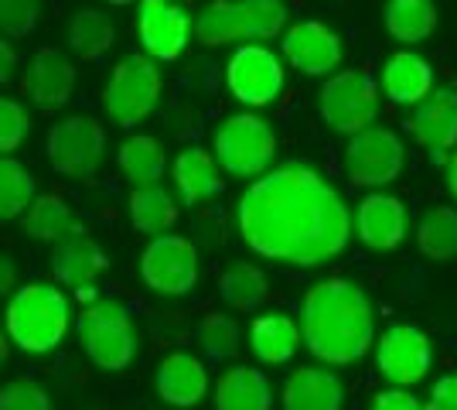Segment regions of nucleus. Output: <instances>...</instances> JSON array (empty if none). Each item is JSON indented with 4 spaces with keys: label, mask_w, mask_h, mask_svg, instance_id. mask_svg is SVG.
I'll return each mask as SVG.
<instances>
[{
    "label": "nucleus",
    "mask_w": 457,
    "mask_h": 410,
    "mask_svg": "<svg viewBox=\"0 0 457 410\" xmlns=\"http://www.w3.org/2000/svg\"><path fill=\"white\" fill-rule=\"evenodd\" d=\"M79 342L96 370L120 372L134 363L137 335L130 308L116 297H96L79 314Z\"/></svg>",
    "instance_id": "obj_4"
},
{
    "label": "nucleus",
    "mask_w": 457,
    "mask_h": 410,
    "mask_svg": "<svg viewBox=\"0 0 457 410\" xmlns=\"http://www.w3.org/2000/svg\"><path fill=\"white\" fill-rule=\"evenodd\" d=\"M427 410H457V372H447L434 383Z\"/></svg>",
    "instance_id": "obj_39"
},
{
    "label": "nucleus",
    "mask_w": 457,
    "mask_h": 410,
    "mask_svg": "<svg viewBox=\"0 0 457 410\" xmlns=\"http://www.w3.org/2000/svg\"><path fill=\"white\" fill-rule=\"evenodd\" d=\"M382 89L400 106H417L420 99L434 89V69H430V62L413 52H396L382 65Z\"/></svg>",
    "instance_id": "obj_21"
},
{
    "label": "nucleus",
    "mask_w": 457,
    "mask_h": 410,
    "mask_svg": "<svg viewBox=\"0 0 457 410\" xmlns=\"http://www.w3.org/2000/svg\"><path fill=\"white\" fill-rule=\"evenodd\" d=\"M14 69H18V52H14L7 41H0V86H7V82H11Z\"/></svg>",
    "instance_id": "obj_41"
},
{
    "label": "nucleus",
    "mask_w": 457,
    "mask_h": 410,
    "mask_svg": "<svg viewBox=\"0 0 457 410\" xmlns=\"http://www.w3.org/2000/svg\"><path fill=\"white\" fill-rule=\"evenodd\" d=\"M297 329L314 359L328 366H352L376 342L372 301L345 277L321 280L304 294Z\"/></svg>",
    "instance_id": "obj_2"
},
{
    "label": "nucleus",
    "mask_w": 457,
    "mask_h": 410,
    "mask_svg": "<svg viewBox=\"0 0 457 410\" xmlns=\"http://www.w3.org/2000/svg\"><path fill=\"white\" fill-rule=\"evenodd\" d=\"M41 0H0V31L7 38H24L35 31Z\"/></svg>",
    "instance_id": "obj_36"
},
{
    "label": "nucleus",
    "mask_w": 457,
    "mask_h": 410,
    "mask_svg": "<svg viewBox=\"0 0 457 410\" xmlns=\"http://www.w3.org/2000/svg\"><path fill=\"white\" fill-rule=\"evenodd\" d=\"M219 297L236 312H253L267 301V273L256 264H232L219 277Z\"/></svg>",
    "instance_id": "obj_29"
},
{
    "label": "nucleus",
    "mask_w": 457,
    "mask_h": 410,
    "mask_svg": "<svg viewBox=\"0 0 457 410\" xmlns=\"http://www.w3.org/2000/svg\"><path fill=\"white\" fill-rule=\"evenodd\" d=\"M21 226L31 239H41V243H58L62 236L76 226V215H72V205L62 196H41L31 198V205L21 215Z\"/></svg>",
    "instance_id": "obj_27"
},
{
    "label": "nucleus",
    "mask_w": 457,
    "mask_h": 410,
    "mask_svg": "<svg viewBox=\"0 0 457 410\" xmlns=\"http://www.w3.org/2000/svg\"><path fill=\"white\" fill-rule=\"evenodd\" d=\"M113 7H127V4H134V0H110Z\"/></svg>",
    "instance_id": "obj_45"
},
{
    "label": "nucleus",
    "mask_w": 457,
    "mask_h": 410,
    "mask_svg": "<svg viewBox=\"0 0 457 410\" xmlns=\"http://www.w3.org/2000/svg\"><path fill=\"white\" fill-rule=\"evenodd\" d=\"M157 393L171 407H195L209 393V370L188 352H171L157 370Z\"/></svg>",
    "instance_id": "obj_19"
},
{
    "label": "nucleus",
    "mask_w": 457,
    "mask_h": 410,
    "mask_svg": "<svg viewBox=\"0 0 457 410\" xmlns=\"http://www.w3.org/2000/svg\"><path fill=\"white\" fill-rule=\"evenodd\" d=\"M14 284H18V271H14V264H11L7 256H0V297H7V294L14 291Z\"/></svg>",
    "instance_id": "obj_42"
},
{
    "label": "nucleus",
    "mask_w": 457,
    "mask_h": 410,
    "mask_svg": "<svg viewBox=\"0 0 457 410\" xmlns=\"http://www.w3.org/2000/svg\"><path fill=\"white\" fill-rule=\"evenodd\" d=\"M106 264L110 260L99 250V243L79 222L58 239L55 254H52V273H55V280L65 284V288H76V291L96 288V280L103 277Z\"/></svg>",
    "instance_id": "obj_16"
},
{
    "label": "nucleus",
    "mask_w": 457,
    "mask_h": 410,
    "mask_svg": "<svg viewBox=\"0 0 457 410\" xmlns=\"http://www.w3.org/2000/svg\"><path fill=\"white\" fill-rule=\"evenodd\" d=\"M342 380L328 370H294L280 393L284 410H342Z\"/></svg>",
    "instance_id": "obj_20"
},
{
    "label": "nucleus",
    "mask_w": 457,
    "mask_h": 410,
    "mask_svg": "<svg viewBox=\"0 0 457 410\" xmlns=\"http://www.w3.org/2000/svg\"><path fill=\"white\" fill-rule=\"evenodd\" d=\"M382 21H386V31L396 41H427L437 28V7L434 0H389L386 11H382Z\"/></svg>",
    "instance_id": "obj_26"
},
{
    "label": "nucleus",
    "mask_w": 457,
    "mask_h": 410,
    "mask_svg": "<svg viewBox=\"0 0 457 410\" xmlns=\"http://www.w3.org/2000/svg\"><path fill=\"white\" fill-rule=\"evenodd\" d=\"M406 164L403 140L386 127H365L359 134L348 137L345 147V172L348 181L359 188H379L389 185L393 178H400Z\"/></svg>",
    "instance_id": "obj_8"
},
{
    "label": "nucleus",
    "mask_w": 457,
    "mask_h": 410,
    "mask_svg": "<svg viewBox=\"0 0 457 410\" xmlns=\"http://www.w3.org/2000/svg\"><path fill=\"white\" fill-rule=\"evenodd\" d=\"M4 332L18 349L31 356L52 352L69 332V301L55 284H24L11 294Z\"/></svg>",
    "instance_id": "obj_3"
},
{
    "label": "nucleus",
    "mask_w": 457,
    "mask_h": 410,
    "mask_svg": "<svg viewBox=\"0 0 457 410\" xmlns=\"http://www.w3.org/2000/svg\"><path fill=\"white\" fill-rule=\"evenodd\" d=\"M321 117L335 134H359L379 117V89L365 72H335L321 86Z\"/></svg>",
    "instance_id": "obj_7"
},
{
    "label": "nucleus",
    "mask_w": 457,
    "mask_h": 410,
    "mask_svg": "<svg viewBox=\"0 0 457 410\" xmlns=\"http://www.w3.org/2000/svg\"><path fill=\"white\" fill-rule=\"evenodd\" d=\"M137 38L151 59L174 62L188 48L191 18L178 0H140L137 11Z\"/></svg>",
    "instance_id": "obj_13"
},
{
    "label": "nucleus",
    "mask_w": 457,
    "mask_h": 410,
    "mask_svg": "<svg viewBox=\"0 0 457 410\" xmlns=\"http://www.w3.org/2000/svg\"><path fill=\"white\" fill-rule=\"evenodd\" d=\"M228 93L246 106H267L284 89V65L263 45H243L226 65Z\"/></svg>",
    "instance_id": "obj_11"
},
{
    "label": "nucleus",
    "mask_w": 457,
    "mask_h": 410,
    "mask_svg": "<svg viewBox=\"0 0 457 410\" xmlns=\"http://www.w3.org/2000/svg\"><path fill=\"white\" fill-rule=\"evenodd\" d=\"M239 233L253 254L318 267L338 256L352 236V215L342 196L307 164H280L256 178L239 198Z\"/></svg>",
    "instance_id": "obj_1"
},
{
    "label": "nucleus",
    "mask_w": 457,
    "mask_h": 410,
    "mask_svg": "<svg viewBox=\"0 0 457 410\" xmlns=\"http://www.w3.org/2000/svg\"><path fill=\"white\" fill-rule=\"evenodd\" d=\"M447 188H451V196L457 198V151L447 157Z\"/></svg>",
    "instance_id": "obj_43"
},
{
    "label": "nucleus",
    "mask_w": 457,
    "mask_h": 410,
    "mask_svg": "<svg viewBox=\"0 0 457 410\" xmlns=\"http://www.w3.org/2000/svg\"><path fill=\"white\" fill-rule=\"evenodd\" d=\"M195 35L202 45L219 48V45H232V41L246 38V24H243V7L239 0H212L209 7L198 14Z\"/></svg>",
    "instance_id": "obj_31"
},
{
    "label": "nucleus",
    "mask_w": 457,
    "mask_h": 410,
    "mask_svg": "<svg viewBox=\"0 0 457 410\" xmlns=\"http://www.w3.org/2000/svg\"><path fill=\"white\" fill-rule=\"evenodd\" d=\"M130 222L140 233L161 236L178 222V209L164 188L144 185V188H134V196H130Z\"/></svg>",
    "instance_id": "obj_32"
},
{
    "label": "nucleus",
    "mask_w": 457,
    "mask_h": 410,
    "mask_svg": "<svg viewBox=\"0 0 457 410\" xmlns=\"http://www.w3.org/2000/svg\"><path fill=\"white\" fill-rule=\"evenodd\" d=\"M284 55L304 76H328L342 62V41L321 21H301L284 35Z\"/></svg>",
    "instance_id": "obj_15"
},
{
    "label": "nucleus",
    "mask_w": 457,
    "mask_h": 410,
    "mask_svg": "<svg viewBox=\"0 0 457 410\" xmlns=\"http://www.w3.org/2000/svg\"><path fill=\"white\" fill-rule=\"evenodd\" d=\"M28 137V110L18 99H0V155L18 151Z\"/></svg>",
    "instance_id": "obj_37"
},
{
    "label": "nucleus",
    "mask_w": 457,
    "mask_h": 410,
    "mask_svg": "<svg viewBox=\"0 0 457 410\" xmlns=\"http://www.w3.org/2000/svg\"><path fill=\"white\" fill-rule=\"evenodd\" d=\"M198 346L205 349V356H209L212 363H226L243 346L239 325L232 318H226V314H209L198 325Z\"/></svg>",
    "instance_id": "obj_34"
},
{
    "label": "nucleus",
    "mask_w": 457,
    "mask_h": 410,
    "mask_svg": "<svg viewBox=\"0 0 457 410\" xmlns=\"http://www.w3.org/2000/svg\"><path fill=\"white\" fill-rule=\"evenodd\" d=\"M277 155V137L267 120L253 113H236L215 130V161L232 178L263 175Z\"/></svg>",
    "instance_id": "obj_5"
},
{
    "label": "nucleus",
    "mask_w": 457,
    "mask_h": 410,
    "mask_svg": "<svg viewBox=\"0 0 457 410\" xmlns=\"http://www.w3.org/2000/svg\"><path fill=\"white\" fill-rule=\"evenodd\" d=\"M243 7V24H246V38L267 41L277 38L287 24L284 0H239Z\"/></svg>",
    "instance_id": "obj_35"
},
{
    "label": "nucleus",
    "mask_w": 457,
    "mask_h": 410,
    "mask_svg": "<svg viewBox=\"0 0 457 410\" xmlns=\"http://www.w3.org/2000/svg\"><path fill=\"white\" fill-rule=\"evenodd\" d=\"M116 41V28L110 14H103V11H93V7H86V11H79L72 24H69V45H72V52L82 55V59H103L110 48H113Z\"/></svg>",
    "instance_id": "obj_30"
},
{
    "label": "nucleus",
    "mask_w": 457,
    "mask_h": 410,
    "mask_svg": "<svg viewBox=\"0 0 457 410\" xmlns=\"http://www.w3.org/2000/svg\"><path fill=\"white\" fill-rule=\"evenodd\" d=\"M140 277L157 294H188L198 284V250L185 236L161 233L140 254Z\"/></svg>",
    "instance_id": "obj_9"
},
{
    "label": "nucleus",
    "mask_w": 457,
    "mask_h": 410,
    "mask_svg": "<svg viewBox=\"0 0 457 410\" xmlns=\"http://www.w3.org/2000/svg\"><path fill=\"white\" fill-rule=\"evenodd\" d=\"M161 99V72L151 59L144 55H127L123 62H116V69L110 72L106 82V113L116 120V127H137L154 113Z\"/></svg>",
    "instance_id": "obj_6"
},
{
    "label": "nucleus",
    "mask_w": 457,
    "mask_h": 410,
    "mask_svg": "<svg viewBox=\"0 0 457 410\" xmlns=\"http://www.w3.org/2000/svg\"><path fill=\"white\" fill-rule=\"evenodd\" d=\"M420 254L434 264H451L457 260V213L447 205H437L420 219L417 226Z\"/></svg>",
    "instance_id": "obj_28"
},
{
    "label": "nucleus",
    "mask_w": 457,
    "mask_h": 410,
    "mask_svg": "<svg viewBox=\"0 0 457 410\" xmlns=\"http://www.w3.org/2000/svg\"><path fill=\"white\" fill-rule=\"evenodd\" d=\"M249 346H253V356L267 366H280L287 363L294 352L301 349V329L294 318L273 312V314H260L249 329Z\"/></svg>",
    "instance_id": "obj_24"
},
{
    "label": "nucleus",
    "mask_w": 457,
    "mask_h": 410,
    "mask_svg": "<svg viewBox=\"0 0 457 410\" xmlns=\"http://www.w3.org/2000/svg\"><path fill=\"white\" fill-rule=\"evenodd\" d=\"M24 89H28V96L35 99L38 106L55 110V106L72 99L76 65H72L69 55H62L58 48H41V52H35V59L28 62Z\"/></svg>",
    "instance_id": "obj_17"
},
{
    "label": "nucleus",
    "mask_w": 457,
    "mask_h": 410,
    "mask_svg": "<svg viewBox=\"0 0 457 410\" xmlns=\"http://www.w3.org/2000/svg\"><path fill=\"white\" fill-rule=\"evenodd\" d=\"M116 164L120 172L134 181V188H144V185H157L164 178V168H168V155L161 147V140H154L147 134L127 137L116 151Z\"/></svg>",
    "instance_id": "obj_25"
},
{
    "label": "nucleus",
    "mask_w": 457,
    "mask_h": 410,
    "mask_svg": "<svg viewBox=\"0 0 457 410\" xmlns=\"http://www.w3.org/2000/svg\"><path fill=\"white\" fill-rule=\"evenodd\" d=\"M369 410H427V407L420 404L413 393H406V390H382V393H376V397H372Z\"/></svg>",
    "instance_id": "obj_40"
},
{
    "label": "nucleus",
    "mask_w": 457,
    "mask_h": 410,
    "mask_svg": "<svg viewBox=\"0 0 457 410\" xmlns=\"http://www.w3.org/2000/svg\"><path fill=\"white\" fill-rule=\"evenodd\" d=\"M45 151H48V161H52L58 175L82 178L96 172V164L103 161L106 130L93 117H69L48 130Z\"/></svg>",
    "instance_id": "obj_10"
},
{
    "label": "nucleus",
    "mask_w": 457,
    "mask_h": 410,
    "mask_svg": "<svg viewBox=\"0 0 457 410\" xmlns=\"http://www.w3.org/2000/svg\"><path fill=\"white\" fill-rule=\"evenodd\" d=\"M410 134L417 137L420 147H427L430 157L444 164L447 151L457 144V93L454 89H430L417 103V113L406 120Z\"/></svg>",
    "instance_id": "obj_14"
},
{
    "label": "nucleus",
    "mask_w": 457,
    "mask_h": 410,
    "mask_svg": "<svg viewBox=\"0 0 457 410\" xmlns=\"http://www.w3.org/2000/svg\"><path fill=\"white\" fill-rule=\"evenodd\" d=\"M174 185L188 205H202L219 196L226 181H222V168H219L215 155L202 151V147H188L174 157Z\"/></svg>",
    "instance_id": "obj_22"
},
{
    "label": "nucleus",
    "mask_w": 457,
    "mask_h": 410,
    "mask_svg": "<svg viewBox=\"0 0 457 410\" xmlns=\"http://www.w3.org/2000/svg\"><path fill=\"white\" fill-rule=\"evenodd\" d=\"M0 410H52V400L41 387L18 380L0 390Z\"/></svg>",
    "instance_id": "obj_38"
},
{
    "label": "nucleus",
    "mask_w": 457,
    "mask_h": 410,
    "mask_svg": "<svg viewBox=\"0 0 457 410\" xmlns=\"http://www.w3.org/2000/svg\"><path fill=\"white\" fill-rule=\"evenodd\" d=\"M35 198V178L14 157H0V222L21 219Z\"/></svg>",
    "instance_id": "obj_33"
},
{
    "label": "nucleus",
    "mask_w": 457,
    "mask_h": 410,
    "mask_svg": "<svg viewBox=\"0 0 457 410\" xmlns=\"http://www.w3.org/2000/svg\"><path fill=\"white\" fill-rule=\"evenodd\" d=\"M355 233L369 250H396L406 236V209L396 196L362 198L359 215H355Z\"/></svg>",
    "instance_id": "obj_18"
},
{
    "label": "nucleus",
    "mask_w": 457,
    "mask_h": 410,
    "mask_svg": "<svg viewBox=\"0 0 457 410\" xmlns=\"http://www.w3.org/2000/svg\"><path fill=\"white\" fill-rule=\"evenodd\" d=\"M434 363V352H430V339L417 325H389L379 339V349H376V366L379 372L396 383V387H413L420 383L427 370Z\"/></svg>",
    "instance_id": "obj_12"
},
{
    "label": "nucleus",
    "mask_w": 457,
    "mask_h": 410,
    "mask_svg": "<svg viewBox=\"0 0 457 410\" xmlns=\"http://www.w3.org/2000/svg\"><path fill=\"white\" fill-rule=\"evenodd\" d=\"M215 407L219 410H270L273 387L260 370L236 366L215 380Z\"/></svg>",
    "instance_id": "obj_23"
},
{
    "label": "nucleus",
    "mask_w": 457,
    "mask_h": 410,
    "mask_svg": "<svg viewBox=\"0 0 457 410\" xmlns=\"http://www.w3.org/2000/svg\"><path fill=\"white\" fill-rule=\"evenodd\" d=\"M4 363H7V332L0 329V366H4Z\"/></svg>",
    "instance_id": "obj_44"
}]
</instances>
